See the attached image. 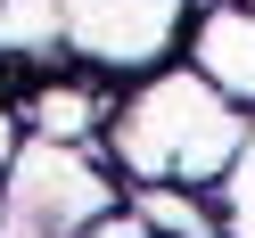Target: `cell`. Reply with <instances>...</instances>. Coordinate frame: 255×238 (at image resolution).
<instances>
[{"label":"cell","instance_id":"52a82bcc","mask_svg":"<svg viewBox=\"0 0 255 238\" xmlns=\"http://www.w3.org/2000/svg\"><path fill=\"white\" fill-rule=\"evenodd\" d=\"M17 140H25V123H17V107L0 99V172H8V156H17Z\"/></svg>","mask_w":255,"mask_h":238},{"label":"cell","instance_id":"ba28073f","mask_svg":"<svg viewBox=\"0 0 255 238\" xmlns=\"http://www.w3.org/2000/svg\"><path fill=\"white\" fill-rule=\"evenodd\" d=\"M247 8H255V0H247Z\"/></svg>","mask_w":255,"mask_h":238},{"label":"cell","instance_id":"3957f363","mask_svg":"<svg viewBox=\"0 0 255 238\" xmlns=\"http://www.w3.org/2000/svg\"><path fill=\"white\" fill-rule=\"evenodd\" d=\"M116 90L124 82H107V74H91V66H41V74H17V82L0 90V99L17 107V123H25V140H58V148H99V132H107V115H116Z\"/></svg>","mask_w":255,"mask_h":238},{"label":"cell","instance_id":"277c9868","mask_svg":"<svg viewBox=\"0 0 255 238\" xmlns=\"http://www.w3.org/2000/svg\"><path fill=\"white\" fill-rule=\"evenodd\" d=\"M181 66H198L231 107L255 115V8L247 0H198L181 25Z\"/></svg>","mask_w":255,"mask_h":238},{"label":"cell","instance_id":"6da1fadb","mask_svg":"<svg viewBox=\"0 0 255 238\" xmlns=\"http://www.w3.org/2000/svg\"><path fill=\"white\" fill-rule=\"evenodd\" d=\"M247 107H231L198 66L165 58V66L132 74L116 90V115L99 132V156L116 164L124 189H214L231 156L247 148Z\"/></svg>","mask_w":255,"mask_h":238},{"label":"cell","instance_id":"7a4b0ae2","mask_svg":"<svg viewBox=\"0 0 255 238\" xmlns=\"http://www.w3.org/2000/svg\"><path fill=\"white\" fill-rule=\"evenodd\" d=\"M50 8H58V41L74 66L132 82V74L181 58V25L198 0H50Z\"/></svg>","mask_w":255,"mask_h":238},{"label":"cell","instance_id":"5b68a950","mask_svg":"<svg viewBox=\"0 0 255 238\" xmlns=\"http://www.w3.org/2000/svg\"><path fill=\"white\" fill-rule=\"evenodd\" d=\"M124 214L148 238H222L214 189H124Z\"/></svg>","mask_w":255,"mask_h":238},{"label":"cell","instance_id":"8992f818","mask_svg":"<svg viewBox=\"0 0 255 238\" xmlns=\"http://www.w3.org/2000/svg\"><path fill=\"white\" fill-rule=\"evenodd\" d=\"M214 214H222V238H255V123H247V148L231 156V172L214 181Z\"/></svg>","mask_w":255,"mask_h":238}]
</instances>
